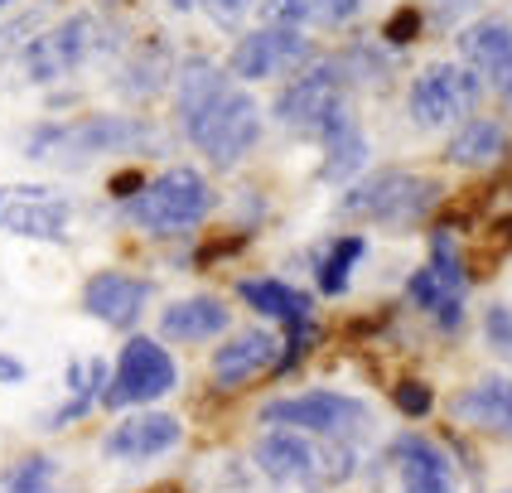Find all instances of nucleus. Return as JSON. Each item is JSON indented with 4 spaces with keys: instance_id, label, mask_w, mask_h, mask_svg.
Segmentation results:
<instances>
[{
    "instance_id": "f257e3e1",
    "label": "nucleus",
    "mask_w": 512,
    "mask_h": 493,
    "mask_svg": "<svg viewBox=\"0 0 512 493\" xmlns=\"http://www.w3.org/2000/svg\"><path fill=\"white\" fill-rule=\"evenodd\" d=\"M160 131L145 116H78V121H44L39 131H29V160H102V155H155Z\"/></svg>"
},
{
    "instance_id": "f03ea898",
    "label": "nucleus",
    "mask_w": 512,
    "mask_h": 493,
    "mask_svg": "<svg viewBox=\"0 0 512 493\" xmlns=\"http://www.w3.org/2000/svg\"><path fill=\"white\" fill-rule=\"evenodd\" d=\"M440 194H445V189H440L430 174L372 170L343 189L339 213L343 218H358V223H372V228H387V232H411L435 213Z\"/></svg>"
},
{
    "instance_id": "7ed1b4c3",
    "label": "nucleus",
    "mask_w": 512,
    "mask_h": 493,
    "mask_svg": "<svg viewBox=\"0 0 512 493\" xmlns=\"http://www.w3.org/2000/svg\"><path fill=\"white\" fill-rule=\"evenodd\" d=\"M213 203H218V194H213V184L199 170L170 165L165 174L145 179L131 199H121V218L155 232V237H184V232L208 223Z\"/></svg>"
},
{
    "instance_id": "20e7f679",
    "label": "nucleus",
    "mask_w": 512,
    "mask_h": 493,
    "mask_svg": "<svg viewBox=\"0 0 512 493\" xmlns=\"http://www.w3.org/2000/svg\"><path fill=\"white\" fill-rule=\"evenodd\" d=\"M261 126H266L261 102H256L242 83H232L208 112H199L194 121H184V136H189V145H194L199 155H208V165L232 170V165H242L256 150Z\"/></svg>"
},
{
    "instance_id": "39448f33",
    "label": "nucleus",
    "mask_w": 512,
    "mask_h": 493,
    "mask_svg": "<svg viewBox=\"0 0 512 493\" xmlns=\"http://www.w3.org/2000/svg\"><path fill=\"white\" fill-rule=\"evenodd\" d=\"M484 92H488L484 78L464 58H455V63H430L406 87V112H411V121L421 131H445V126H459L464 116L479 112Z\"/></svg>"
},
{
    "instance_id": "423d86ee",
    "label": "nucleus",
    "mask_w": 512,
    "mask_h": 493,
    "mask_svg": "<svg viewBox=\"0 0 512 493\" xmlns=\"http://www.w3.org/2000/svg\"><path fill=\"white\" fill-rule=\"evenodd\" d=\"M102 34H107V29H102V15H92V10L63 15L58 25L29 34L25 44H20V63H25L29 83L49 87V83H63L68 73H78L87 58L107 44Z\"/></svg>"
},
{
    "instance_id": "0eeeda50",
    "label": "nucleus",
    "mask_w": 512,
    "mask_h": 493,
    "mask_svg": "<svg viewBox=\"0 0 512 493\" xmlns=\"http://www.w3.org/2000/svg\"><path fill=\"white\" fill-rule=\"evenodd\" d=\"M179 387V368H174L170 348L150 334H131L112 363V382L102 406L112 411H131V406H155L160 397H170Z\"/></svg>"
},
{
    "instance_id": "6e6552de",
    "label": "nucleus",
    "mask_w": 512,
    "mask_h": 493,
    "mask_svg": "<svg viewBox=\"0 0 512 493\" xmlns=\"http://www.w3.org/2000/svg\"><path fill=\"white\" fill-rule=\"evenodd\" d=\"M372 421V411L363 397H348V392H300V397H276V402L261 406V426H290V431L305 435H324V440H353L363 435Z\"/></svg>"
},
{
    "instance_id": "1a4fd4ad",
    "label": "nucleus",
    "mask_w": 512,
    "mask_h": 493,
    "mask_svg": "<svg viewBox=\"0 0 512 493\" xmlns=\"http://www.w3.org/2000/svg\"><path fill=\"white\" fill-rule=\"evenodd\" d=\"M339 102H348V73L339 58H310L300 73H290L285 87L271 102V116L295 136H314L324 126V116Z\"/></svg>"
},
{
    "instance_id": "9d476101",
    "label": "nucleus",
    "mask_w": 512,
    "mask_h": 493,
    "mask_svg": "<svg viewBox=\"0 0 512 493\" xmlns=\"http://www.w3.org/2000/svg\"><path fill=\"white\" fill-rule=\"evenodd\" d=\"M314 58L310 34L300 25H261L247 29L228 54V73L242 87L271 83V78H290Z\"/></svg>"
},
{
    "instance_id": "9b49d317",
    "label": "nucleus",
    "mask_w": 512,
    "mask_h": 493,
    "mask_svg": "<svg viewBox=\"0 0 512 493\" xmlns=\"http://www.w3.org/2000/svg\"><path fill=\"white\" fill-rule=\"evenodd\" d=\"M237 295L252 305L256 315L281 319L285 324V344H281V358H276V373H290L314 344V300L305 290H295L290 281H276V276L237 281Z\"/></svg>"
},
{
    "instance_id": "f8f14e48",
    "label": "nucleus",
    "mask_w": 512,
    "mask_h": 493,
    "mask_svg": "<svg viewBox=\"0 0 512 493\" xmlns=\"http://www.w3.org/2000/svg\"><path fill=\"white\" fill-rule=\"evenodd\" d=\"M184 440V421L170 411H155V406H131V416H121L107 440H102V455L116 464H150L160 455L179 450Z\"/></svg>"
},
{
    "instance_id": "ddd939ff",
    "label": "nucleus",
    "mask_w": 512,
    "mask_h": 493,
    "mask_svg": "<svg viewBox=\"0 0 512 493\" xmlns=\"http://www.w3.org/2000/svg\"><path fill=\"white\" fill-rule=\"evenodd\" d=\"M459 58L484 78V87L512 107V25L488 15V20H474V25H459Z\"/></svg>"
},
{
    "instance_id": "4468645a",
    "label": "nucleus",
    "mask_w": 512,
    "mask_h": 493,
    "mask_svg": "<svg viewBox=\"0 0 512 493\" xmlns=\"http://www.w3.org/2000/svg\"><path fill=\"white\" fill-rule=\"evenodd\" d=\"M155 295V281L150 276H131V271H97L83 286V310L92 319H102L116 334H131L141 324L145 305Z\"/></svg>"
},
{
    "instance_id": "2eb2a0df",
    "label": "nucleus",
    "mask_w": 512,
    "mask_h": 493,
    "mask_svg": "<svg viewBox=\"0 0 512 493\" xmlns=\"http://www.w3.org/2000/svg\"><path fill=\"white\" fill-rule=\"evenodd\" d=\"M314 141L324 150V160H319V179H324V184H343V189H348L358 174L368 170L372 145H368V136H363V126H358V116H353L348 102H339L334 112L324 116V126L314 131Z\"/></svg>"
},
{
    "instance_id": "dca6fc26",
    "label": "nucleus",
    "mask_w": 512,
    "mask_h": 493,
    "mask_svg": "<svg viewBox=\"0 0 512 493\" xmlns=\"http://www.w3.org/2000/svg\"><path fill=\"white\" fill-rule=\"evenodd\" d=\"M276 358H281V339L271 334V329H247V334H232L223 348H213V387L218 392H237V387H247L252 377L271 373L276 368Z\"/></svg>"
},
{
    "instance_id": "f3484780",
    "label": "nucleus",
    "mask_w": 512,
    "mask_h": 493,
    "mask_svg": "<svg viewBox=\"0 0 512 493\" xmlns=\"http://www.w3.org/2000/svg\"><path fill=\"white\" fill-rule=\"evenodd\" d=\"M252 460L271 484H310L319 474V450L310 445V435L290 431V426H271L256 440Z\"/></svg>"
},
{
    "instance_id": "a211bd4d",
    "label": "nucleus",
    "mask_w": 512,
    "mask_h": 493,
    "mask_svg": "<svg viewBox=\"0 0 512 493\" xmlns=\"http://www.w3.org/2000/svg\"><path fill=\"white\" fill-rule=\"evenodd\" d=\"M392 460H397L401 474V493H459L450 455L426 435H397L392 440Z\"/></svg>"
},
{
    "instance_id": "6ab92c4d",
    "label": "nucleus",
    "mask_w": 512,
    "mask_h": 493,
    "mask_svg": "<svg viewBox=\"0 0 512 493\" xmlns=\"http://www.w3.org/2000/svg\"><path fill=\"white\" fill-rule=\"evenodd\" d=\"M20 199L0 208V228L29 242H63L68 237V199H49V189H15Z\"/></svg>"
},
{
    "instance_id": "aec40b11",
    "label": "nucleus",
    "mask_w": 512,
    "mask_h": 493,
    "mask_svg": "<svg viewBox=\"0 0 512 493\" xmlns=\"http://www.w3.org/2000/svg\"><path fill=\"white\" fill-rule=\"evenodd\" d=\"M228 329L232 310L218 295H189V300H174L160 310V334L170 344H208V339H223Z\"/></svg>"
},
{
    "instance_id": "412c9836",
    "label": "nucleus",
    "mask_w": 512,
    "mask_h": 493,
    "mask_svg": "<svg viewBox=\"0 0 512 493\" xmlns=\"http://www.w3.org/2000/svg\"><path fill=\"white\" fill-rule=\"evenodd\" d=\"M450 416L459 426H474V431L508 435L512 440V377H479L474 387L455 392Z\"/></svg>"
},
{
    "instance_id": "4be33fe9",
    "label": "nucleus",
    "mask_w": 512,
    "mask_h": 493,
    "mask_svg": "<svg viewBox=\"0 0 512 493\" xmlns=\"http://www.w3.org/2000/svg\"><path fill=\"white\" fill-rule=\"evenodd\" d=\"M237 83L228 68L218 63V58H203V54H194V58H184L179 68H174V116H179V126L184 121H194L199 112H208L228 87Z\"/></svg>"
},
{
    "instance_id": "5701e85b",
    "label": "nucleus",
    "mask_w": 512,
    "mask_h": 493,
    "mask_svg": "<svg viewBox=\"0 0 512 493\" xmlns=\"http://www.w3.org/2000/svg\"><path fill=\"white\" fill-rule=\"evenodd\" d=\"M508 155V126L498 116H464L455 126V136L445 145V160L459 170H493Z\"/></svg>"
},
{
    "instance_id": "b1692460",
    "label": "nucleus",
    "mask_w": 512,
    "mask_h": 493,
    "mask_svg": "<svg viewBox=\"0 0 512 493\" xmlns=\"http://www.w3.org/2000/svg\"><path fill=\"white\" fill-rule=\"evenodd\" d=\"M170 83H174V54L160 44V39H145L141 49H131L126 68H121V78H116V87H121L126 97H136V102L155 97V92H165Z\"/></svg>"
},
{
    "instance_id": "393cba45",
    "label": "nucleus",
    "mask_w": 512,
    "mask_h": 493,
    "mask_svg": "<svg viewBox=\"0 0 512 493\" xmlns=\"http://www.w3.org/2000/svg\"><path fill=\"white\" fill-rule=\"evenodd\" d=\"M406 300H411L416 310H426L440 334H459V329H464V295L440 286V276H435L430 266H416V271L406 276Z\"/></svg>"
},
{
    "instance_id": "a878e982",
    "label": "nucleus",
    "mask_w": 512,
    "mask_h": 493,
    "mask_svg": "<svg viewBox=\"0 0 512 493\" xmlns=\"http://www.w3.org/2000/svg\"><path fill=\"white\" fill-rule=\"evenodd\" d=\"M368 257V237L363 232H339L319 257H314V286L319 295H343L353 281V266Z\"/></svg>"
},
{
    "instance_id": "bb28decb",
    "label": "nucleus",
    "mask_w": 512,
    "mask_h": 493,
    "mask_svg": "<svg viewBox=\"0 0 512 493\" xmlns=\"http://www.w3.org/2000/svg\"><path fill=\"white\" fill-rule=\"evenodd\" d=\"M426 266L440 276V286L445 290H455V295H469V261H464V252H459V237L455 228H435L430 232V257Z\"/></svg>"
},
{
    "instance_id": "cd10ccee",
    "label": "nucleus",
    "mask_w": 512,
    "mask_h": 493,
    "mask_svg": "<svg viewBox=\"0 0 512 493\" xmlns=\"http://www.w3.org/2000/svg\"><path fill=\"white\" fill-rule=\"evenodd\" d=\"M58 484V460L54 455H29L15 469L0 474V493H54Z\"/></svg>"
},
{
    "instance_id": "c85d7f7f",
    "label": "nucleus",
    "mask_w": 512,
    "mask_h": 493,
    "mask_svg": "<svg viewBox=\"0 0 512 493\" xmlns=\"http://www.w3.org/2000/svg\"><path fill=\"white\" fill-rule=\"evenodd\" d=\"M392 402L406 421H426L430 411H435V392H430L426 382H397L392 387Z\"/></svg>"
},
{
    "instance_id": "c756f323",
    "label": "nucleus",
    "mask_w": 512,
    "mask_h": 493,
    "mask_svg": "<svg viewBox=\"0 0 512 493\" xmlns=\"http://www.w3.org/2000/svg\"><path fill=\"white\" fill-rule=\"evenodd\" d=\"M256 10L266 15V25H310V20H319L314 15V0H256Z\"/></svg>"
},
{
    "instance_id": "7c9ffc66",
    "label": "nucleus",
    "mask_w": 512,
    "mask_h": 493,
    "mask_svg": "<svg viewBox=\"0 0 512 493\" xmlns=\"http://www.w3.org/2000/svg\"><path fill=\"white\" fill-rule=\"evenodd\" d=\"M484 339L498 358L512 363V305H488L484 310Z\"/></svg>"
},
{
    "instance_id": "2f4dec72",
    "label": "nucleus",
    "mask_w": 512,
    "mask_h": 493,
    "mask_svg": "<svg viewBox=\"0 0 512 493\" xmlns=\"http://www.w3.org/2000/svg\"><path fill=\"white\" fill-rule=\"evenodd\" d=\"M479 5H484V0H435V5H430V15H435V25L440 29H459L474 10H479Z\"/></svg>"
},
{
    "instance_id": "473e14b6",
    "label": "nucleus",
    "mask_w": 512,
    "mask_h": 493,
    "mask_svg": "<svg viewBox=\"0 0 512 493\" xmlns=\"http://www.w3.org/2000/svg\"><path fill=\"white\" fill-rule=\"evenodd\" d=\"M83 416H92V402H83V397H68L58 411L39 416V431H63V426H73V421H83Z\"/></svg>"
},
{
    "instance_id": "72a5a7b5",
    "label": "nucleus",
    "mask_w": 512,
    "mask_h": 493,
    "mask_svg": "<svg viewBox=\"0 0 512 493\" xmlns=\"http://www.w3.org/2000/svg\"><path fill=\"white\" fill-rule=\"evenodd\" d=\"M203 5H208V15H213L223 29H237L256 10V0H203Z\"/></svg>"
},
{
    "instance_id": "f704fd0d",
    "label": "nucleus",
    "mask_w": 512,
    "mask_h": 493,
    "mask_svg": "<svg viewBox=\"0 0 512 493\" xmlns=\"http://www.w3.org/2000/svg\"><path fill=\"white\" fill-rule=\"evenodd\" d=\"M416 34H421V10H401V15H392V25H387L382 39H387L392 49H401V44H411Z\"/></svg>"
},
{
    "instance_id": "c9c22d12",
    "label": "nucleus",
    "mask_w": 512,
    "mask_h": 493,
    "mask_svg": "<svg viewBox=\"0 0 512 493\" xmlns=\"http://www.w3.org/2000/svg\"><path fill=\"white\" fill-rule=\"evenodd\" d=\"M358 10H363V0H314V15L324 25H348V20H358Z\"/></svg>"
},
{
    "instance_id": "e433bc0d",
    "label": "nucleus",
    "mask_w": 512,
    "mask_h": 493,
    "mask_svg": "<svg viewBox=\"0 0 512 493\" xmlns=\"http://www.w3.org/2000/svg\"><path fill=\"white\" fill-rule=\"evenodd\" d=\"M0 382H25V363L10 358V353H0Z\"/></svg>"
},
{
    "instance_id": "4c0bfd02",
    "label": "nucleus",
    "mask_w": 512,
    "mask_h": 493,
    "mask_svg": "<svg viewBox=\"0 0 512 493\" xmlns=\"http://www.w3.org/2000/svg\"><path fill=\"white\" fill-rule=\"evenodd\" d=\"M165 10H174V15H189V10H199L203 0H160Z\"/></svg>"
},
{
    "instance_id": "58836bf2",
    "label": "nucleus",
    "mask_w": 512,
    "mask_h": 493,
    "mask_svg": "<svg viewBox=\"0 0 512 493\" xmlns=\"http://www.w3.org/2000/svg\"><path fill=\"white\" fill-rule=\"evenodd\" d=\"M10 5H15V0H0V15H5V10H10Z\"/></svg>"
},
{
    "instance_id": "ea45409f",
    "label": "nucleus",
    "mask_w": 512,
    "mask_h": 493,
    "mask_svg": "<svg viewBox=\"0 0 512 493\" xmlns=\"http://www.w3.org/2000/svg\"><path fill=\"white\" fill-rule=\"evenodd\" d=\"M0 208H5V194H0Z\"/></svg>"
},
{
    "instance_id": "a19ab883",
    "label": "nucleus",
    "mask_w": 512,
    "mask_h": 493,
    "mask_svg": "<svg viewBox=\"0 0 512 493\" xmlns=\"http://www.w3.org/2000/svg\"><path fill=\"white\" fill-rule=\"evenodd\" d=\"M503 493H512V489H503Z\"/></svg>"
}]
</instances>
